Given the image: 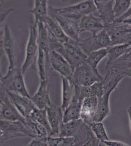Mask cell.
<instances>
[{
  "mask_svg": "<svg viewBox=\"0 0 131 146\" xmlns=\"http://www.w3.org/2000/svg\"><path fill=\"white\" fill-rule=\"evenodd\" d=\"M103 79L98 71L94 70L86 63L75 69L72 82L75 86H90L96 82H102Z\"/></svg>",
  "mask_w": 131,
  "mask_h": 146,
  "instance_id": "6",
  "label": "cell"
},
{
  "mask_svg": "<svg viewBox=\"0 0 131 146\" xmlns=\"http://www.w3.org/2000/svg\"><path fill=\"white\" fill-rule=\"evenodd\" d=\"M112 46L131 44V25L123 23H113L105 25Z\"/></svg>",
  "mask_w": 131,
  "mask_h": 146,
  "instance_id": "7",
  "label": "cell"
},
{
  "mask_svg": "<svg viewBox=\"0 0 131 146\" xmlns=\"http://www.w3.org/2000/svg\"><path fill=\"white\" fill-rule=\"evenodd\" d=\"M98 100V98L95 96L89 97L83 100L80 119L89 126L94 122L97 109Z\"/></svg>",
  "mask_w": 131,
  "mask_h": 146,
  "instance_id": "18",
  "label": "cell"
},
{
  "mask_svg": "<svg viewBox=\"0 0 131 146\" xmlns=\"http://www.w3.org/2000/svg\"><path fill=\"white\" fill-rule=\"evenodd\" d=\"M36 65L40 80H48L50 65L46 59L45 52L40 47H39Z\"/></svg>",
  "mask_w": 131,
  "mask_h": 146,
  "instance_id": "29",
  "label": "cell"
},
{
  "mask_svg": "<svg viewBox=\"0 0 131 146\" xmlns=\"http://www.w3.org/2000/svg\"><path fill=\"white\" fill-rule=\"evenodd\" d=\"M55 51L66 60L73 70L87 63V55L78 45V42L70 39L68 42L63 43Z\"/></svg>",
  "mask_w": 131,
  "mask_h": 146,
  "instance_id": "4",
  "label": "cell"
},
{
  "mask_svg": "<svg viewBox=\"0 0 131 146\" xmlns=\"http://www.w3.org/2000/svg\"><path fill=\"white\" fill-rule=\"evenodd\" d=\"M89 126L95 137L101 143L109 140L108 133L102 122H93L90 124Z\"/></svg>",
  "mask_w": 131,
  "mask_h": 146,
  "instance_id": "33",
  "label": "cell"
},
{
  "mask_svg": "<svg viewBox=\"0 0 131 146\" xmlns=\"http://www.w3.org/2000/svg\"><path fill=\"white\" fill-rule=\"evenodd\" d=\"M46 110L51 128V133L49 137H58L60 126L63 123V111L60 107L53 104Z\"/></svg>",
  "mask_w": 131,
  "mask_h": 146,
  "instance_id": "16",
  "label": "cell"
},
{
  "mask_svg": "<svg viewBox=\"0 0 131 146\" xmlns=\"http://www.w3.org/2000/svg\"><path fill=\"white\" fill-rule=\"evenodd\" d=\"M91 86L93 91V96H95L98 99L103 96L104 94V89L102 82H96Z\"/></svg>",
  "mask_w": 131,
  "mask_h": 146,
  "instance_id": "36",
  "label": "cell"
},
{
  "mask_svg": "<svg viewBox=\"0 0 131 146\" xmlns=\"http://www.w3.org/2000/svg\"><path fill=\"white\" fill-rule=\"evenodd\" d=\"M108 61L107 64L115 62L121 56L131 51V44L114 45L107 48Z\"/></svg>",
  "mask_w": 131,
  "mask_h": 146,
  "instance_id": "26",
  "label": "cell"
},
{
  "mask_svg": "<svg viewBox=\"0 0 131 146\" xmlns=\"http://www.w3.org/2000/svg\"><path fill=\"white\" fill-rule=\"evenodd\" d=\"M1 48L5 53L8 62L7 74L3 76H1V78L7 79L11 76L18 63L17 61L15 42L9 27L6 23L4 25L3 30H1Z\"/></svg>",
  "mask_w": 131,
  "mask_h": 146,
  "instance_id": "3",
  "label": "cell"
},
{
  "mask_svg": "<svg viewBox=\"0 0 131 146\" xmlns=\"http://www.w3.org/2000/svg\"><path fill=\"white\" fill-rule=\"evenodd\" d=\"M34 2L33 8L30 9L29 11L34 16L35 24L45 23L46 19L48 16V1L35 0Z\"/></svg>",
  "mask_w": 131,
  "mask_h": 146,
  "instance_id": "23",
  "label": "cell"
},
{
  "mask_svg": "<svg viewBox=\"0 0 131 146\" xmlns=\"http://www.w3.org/2000/svg\"><path fill=\"white\" fill-rule=\"evenodd\" d=\"M98 17L101 19L105 25L113 23L115 21L113 0H95Z\"/></svg>",
  "mask_w": 131,
  "mask_h": 146,
  "instance_id": "17",
  "label": "cell"
},
{
  "mask_svg": "<svg viewBox=\"0 0 131 146\" xmlns=\"http://www.w3.org/2000/svg\"><path fill=\"white\" fill-rule=\"evenodd\" d=\"M86 124L81 119L63 123L60 126L58 137H75L81 131Z\"/></svg>",
  "mask_w": 131,
  "mask_h": 146,
  "instance_id": "21",
  "label": "cell"
},
{
  "mask_svg": "<svg viewBox=\"0 0 131 146\" xmlns=\"http://www.w3.org/2000/svg\"><path fill=\"white\" fill-rule=\"evenodd\" d=\"M130 78H131V76H130Z\"/></svg>",
  "mask_w": 131,
  "mask_h": 146,
  "instance_id": "45",
  "label": "cell"
},
{
  "mask_svg": "<svg viewBox=\"0 0 131 146\" xmlns=\"http://www.w3.org/2000/svg\"><path fill=\"white\" fill-rule=\"evenodd\" d=\"M113 91V90H109L105 92L103 96L98 98L97 109L94 122H102L109 116L110 113V97Z\"/></svg>",
  "mask_w": 131,
  "mask_h": 146,
  "instance_id": "22",
  "label": "cell"
},
{
  "mask_svg": "<svg viewBox=\"0 0 131 146\" xmlns=\"http://www.w3.org/2000/svg\"><path fill=\"white\" fill-rule=\"evenodd\" d=\"M12 9H7L5 10H3V8L1 9V23L2 24L3 22L7 18V16L8 14H9L11 12L13 11Z\"/></svg>",
  "mask_w": 131,
  "mask_h": 146,
  "instance_id": "40",
  "label": "cell"
},
{
  "mask_svg": "<svg viewBox=\"0 0 131 146\" xmlns=\"http://www.w3.org/2000/svg\"><path fill=\"white\" fill-rule=\"evenodd\" d=\"M121 23H126V24L131 25V17H129L128 18L125 19Z\"/></svg>",
  "mask_w": 131,
  "mask_h": 146,
  "instance_id": "43",
  "label": "cell"
},
{
  "mask_svg": "<svg viewBox=\"0 0 131 146\" xmlns=\"http://www.w3.org/2000/svg\"><path fill=\"white\" fill-rule=\"evenodd\" d=\"M83 101L78 97L73 96L70 105L63 111V123L80 119Z\"/></svg>",
  "mask_w": 131,
  "mask_h": 146,
  "instance_id": "20",
  "label": "cell"
},
{
  "mask_svg": "<svg viewBox=\"0 0 131 146\" xmlns=\"http://www.w3.org/2000/svg\"><path fill=\"white\" fill-rule=\"evenodd\" d=\"M1 120L22 122L26 125V118L20 114L8 96L5 89L1 85L0 96Z\"/></svg>",
  "mask_w": 131,
  "mask_h": 146,
  "instance_id": "9",
  "label": "cell"
},
{
  "mask_svg": "<svg viewBox=\"0 0 131 146\" xmlns=\"http://www.w3.org/2000/svg\"><path fill=\"white\" fill-rule=\"evenodd\" d=\"M5 90L12 102L20 114L25 118H29L32 112L37 108L31 99L5 89Z\"/></svg>",
  "mask_w": 131,
  "mask_h": 146,
  "instance_id": "12",
  "label": "cell"
},
{
  "mask_svg": "<svg viewBox=\"0 0 131 146\" xmlns=\"http://www.w3.org/2000/svg\"><path fill=\"white\" fill-rule=\"evenodd\" d=\"M96 7L94 1L86 0L73 5L61 8L49 7V14L60 15L71 20H81L82 17L96 12Z\"/></svg>",
  "mask_w": 131,
  "mask_h": 146,
  "instance_id": "1",
  "label": "cell"
},
{
  "mask_svg": "<svg viewBox=\"0 0 131 146\" xmlns=\"http://www.w3.org/2000/svg\"><path fill=\"white\" fill-rule=\"evenodd\" d=\"M106 56H107V48L92 52L87 56V63L94 70L98 71V65Z\"/></svg>",
  "mask_w": 131,
  "mask_h": 146,
  "instance_id": "32",
  "label": "cell"
},
{
  "mask_svg": "<svg viewBox=\"0 0 131 146\" xmlns=\"http://www.w3.org/2000/svg\"><path fill=\"white\" fill-rule=\"evenodd\" d=\"M106 73L103 76V83L105 92L115 90L120 82L126 76L124 72L114 68H105Z\"/></svg>",
  "mask_w": 131,
  "mask_h": 146,
  "instance_id": "19",
  "label": "cell"
},
{
  "mask_svg": "<svg viewBox=\"0 0 131 146\" xmlns=\"http://www.w3.org/2000/svg\"><path fill=\"white\" fill-rule=\"evenodd\" d=\"M29 36L26 49V56L21 66L22 72L25 75L28 70H35L37 67V60L38 54L37 25L31 19L29 23Z\"/></svg>",
  "mask_w": 131,
  "mask_h": 146,
  "instance_id": "2",
  "label": "cell"
},
{
  "mask_svg": "<svg viewBox=\"0 0 131 146\" xmlns=\"http://www.w3.org/2000/svg\"><path fill=\"white\" fill-rule=\"evenodd\" d=\"M48 60L50 68L72 82L74 70L62 55L55 51H51Z\"/></svg>",
  "mask_w": 131,
  "mask_h": 146,
  "instance_id": "11",
  "label": "cell"
},
{
  "mask_svg": "<svg viewBox=\"0 0 131 146\" xmlns=\"http://www.w3.org/2000/svg\"><path fill=\"white\" fill-rule=\"evenodd\" d=\"M127 113H128L129 119L130 127L131 130V106H129L127 109Z\"/></svg>",
  "mask_w": 131,
  "mask_h": 146,
  "instance_id": "42",
  "label": "cell"
},
{
  "mask_svg": "<svg viewBox=\"0 0 131 146\" xmlns=\"http://www.w3.org/2000/svg\"><path fill=\"white\" fill-rule=\"evenodd\" d=\"M48 146H75V138L67 137H48Z\"/></svg>",
  "mask_w": 131,
  "mask_h": 146,
  "instance_id": "35",
  "label": "cell"
},
{
  "mask_svg": "<svg viewBox=\"0 0 131 146\" xmlns=\"http://www.w3.org/2000/svg\"><path fill=\"white\" fill-rule=\"evenodd\" d=\"M101 142L93 135V137L83 146H101Z\"/></svg>",
  "mask_w": 131,
  "mask_h": 146,
  "instance_id": "39",
  "label": "cell"
},
{
  "mask_svg": "<svg viewBox=\"0 0 131 146\" xmlns=\"http://www.w3.org/2000/svg\"><path fill=\"white\" fill-rule=\"evenodd\" d=\"M26 126L32 131L34 138L47 139L49 137V133L46 128L30 118H26Z\"/></svg>",
  "mask_w": 131,
  "mask_h": 146,
  "instance_id": "30",
  "label": "cell"
},
{
  "mask_svg": "<svg viewBox=\"0 0 131 146\" xmlns=\"http://www.w3.org/2000/svg\"><path fill=\"white\" fill-rule=\"evenodd\" d=\"M28 118H30L33 121L36 122L45 127L48 131L49 136H50L51 133V128L48 122L46 110L39 109L38 108H36L34 110L30 117Z\"/></svg>",
  "mask_w": 131,
  "mask_h": 146,
  "instance_id": "31",
  "label": "cell"
},
{
  "mask_svg": "<svg viewBox=\"0 0 131 146\" xmlns=\"http://www.w3.org/2000/svg\"><path fill=\"white\" fill-rule=\"evenodd\" d=\"M47 139L32 138V141L26 146H48Z\"/></svg>",
  "mask_w": 131,
  "mask_h": 146,
  "instance_id": "37",
  "label": "cell"
},
{
  "mask_svg": "<svg viewBox=\"0 0 131 146\" xmlns=\"http://www.w3.org/2000/svg\"><path fill=\"white\" fill-rule=\"evenodd\" d=\"M105 68H114L122 70L126 76L131 75V53L125 54L115 62L107 64Z\"/></svg>",
  "mask_w": 131,
  "mask_h": 146,
  "instance_id": "28",
  "label": "cell"
},
{
  "mask_svg": "<svg viewBox=\"0 0 131 146\" xmlns=\"http://www.w3.org/2000/svg\"><path fill=\"white\" fill-rule=\"evenodd\" d=\"M130 53H131V51H130Z\"/></svg>",
  "mask_w": 131,
  "mask_h": 146,
  "instance_id": "44",
  "label": "cell"
},
{
  "mask_svg": "<svg viewBox=\"0 0 131 146\" xmlns=\"http://www.w3.org/2000/svg\"><path fill=\"white\" fill-rule=\"evenodd\" d=\"M24 75L21 66L18 63L10 78L7 79L0 78L1 85L8 91L30 98L31 96L27 90Z\"/></svg>",
  "mask_w": 131,
  "mask_h": 146,
  "instance_id": "8",
  "label": "cell"
},
{
  "mask_svg": "<svg viewBox=\"0 0 131 146\" xmlns=\"http://www.w3.org/2000/svg\"><path fill=\"white\" fill-rule=\"evenodd\" d=\"M78 44L87 56L92 52L112 46L109 36L104 29L95 36H91L85 40H81Z\"/></svg>",
  "mask_w": 131,
  "mask_h": 146,
  "instance_id": "10",
  "label": "cell"
},
{
  "mask_svg": "<svg viewBox=\"0 0 131 146\" xmlns=\"http://www.w3.org/2000/svg\"><path fill=\"white\" fill-rule=\"evenodd\" d=\"M102 143L106 146H130L120 141H114L111 140L104 141Z\"/></svg>",
  "mask_w": 131,
  "mask_h": 146,
  "instance_id": "38",
  "label": "cell"
},
{
  "mask_svg": "<svg viewBox=\"0 0 131 146\" xmlns=\"http://www.w3.org/2000/svg\"><path fill=\"white\" fill-rule=\"evenodd\" d=\"M80 33L88 31L95 36L104 29L105 25L101 19L91 14L82 17L79 23Z\"/></svg>",
  "mask_w": 131,
  "mask_h": 146,
  "instance_id": "14",
  "label": "cell"
},
{
  "mask_svg": "<svg viewBox=\"0 0 131 146\" xmlns=\"http://www.w3.org/2000/svg\"><path fill=\"white\" fill-rule=\"evenodd\" d=\"M38 29V43L39 47L45 52L46 59L49 64L50 49L48 45V32L46 25L40 23L37 24Z\"/></svg>",
  "mask_w": 131,
  "mask_h": 146,
  "instance_id": "25",
  "label": "cell"
},
{
  "mask_svg": "<svg viewBox=\"0 0 131 146\" xmlns=\"http://www.w3.org/2000/svg\"><path fill=\"white\" fill-rule=\"evenodd\" d=\"M131 0H116L114 5L115 21L122 16L128 11L131 5Z\"/></svg>",
  "mask_w": 131,
  "mask_h": 146,
  "instance_id": "34",
  "label": "cell"
},
{
  "mask_svg": "<svg viewBox=\"0 0 131 146\" xmlns=\"http://www.w3.org/2000/svg\"><path fill=\"white\" fill-rule=\"evenodd\" d=\"M0 130L1 142L2 144L16 138L27 136L34 138L32 131L21 121L1 120Z\"/></svg>",
  "mask_w": 131,
  "mask_h": 146,
  "instance_id": "5",
  "label": "cell"
},
{
  "mask_svg": "<svg viewBox=\"0 0 131 146\" xmlns=\"http://www.w3.org/2000/svg\"><path fill=\"white\" fill-rule=\"evenodd\" d=\"M130 17H131V3L129 9H128V11L126 12V13H125L122 16H121L120 18L118 19L117 20H115L114 23H121V22L123 21V20H124Z\"/></svg>",
  "mask_w": 131,
  "mask_h": 146,
  "instance_id": "41",
  "label": "cell"
},
{
  "mask_svg": "<svg viewBox=\"0 0 131 146\" xmlns=\"http://www.w3.org/2000/svg\"><path fill=\"white\" fill-rule=\"evenodd\" d=\"M30 99L35 106L39 109H46L53 104L50 98L48 80H40L37 91L31 96Z\"/></svg>",
  "mask_w": 131,
  "mask_h": 146,
  "instance_id": "15",
  "label": "cell"
},
{
  "mask_svg": "<svg viewBox=\"0 0 131 146\" xmlns=\"http://www.w3.org/2000/svg\"><path fill=\"white\" fill-rule=\"evenodd\" d=\"M50 17L55 20L61 27L65 34L71 40L79 42L81 40L79 38V23L74 20L66 18L60 15L50 14Z\"/></svg>",
  "mask_w": 131,
  "mask_h": 146,
  "instance_id": "13",
  "label": "cell"
},
{
  "mask_svg": "<svg viewBox=\"0 0 131 146\" xmlns=\"http://www.w3.org/2000/svg\"><path fill=\"white\" fill-rule=\"evenodd\" d=\"M62 102L60 107L63 111L71 102L75 94V85L67 78L61 76Z\"/></svg>",
  "mask_w": 131,
  "mask_h": 146,
  "instance_id": "24",
  "label": "cell"
},
{
  "mask_svg": "<svg viewBox=\"0 0 131 146\" xmlns=\"http://www.w3.org/2000/svg\"><path fill=\"white\" fill-rule=\"evenodd\" d=\"M45 23L50 31L59 42L65 43L69 41L70 38L65 34L59 25L49 15L46 19Z\"/></svg>",
  "mask_w": 131,
  "mask_h": 146,
  "instance_id": "27",
  "label": "cell"
}]
</instances>
